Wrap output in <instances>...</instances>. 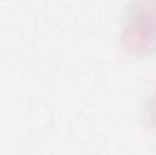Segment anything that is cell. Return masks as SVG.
<instances>
[{
    "mask_svg": "<svg viewBox=\"0 0 156 155\" xmlns=\"http://www.w3.org/2000/svg\"><path fill=\"white\" fill-rule=\"evenodd\" d=\"M156 44V0H136L134 9L129 15L123 46L134 55H142L153 49Z\"/></svg>",
    "mask_w": 156,
    "mask_h": 155,
    "instance_id": "obj_1",
    "label": "cell"
}]
</instances>
